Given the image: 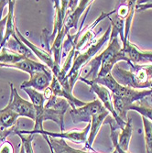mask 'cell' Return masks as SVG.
<instances>
[{
  "instance_id": "1",
  "label": "cell",
  "mask_w": 152,
  "mask_h": 153,
  "mask_svg": "<svg viewBox=\"0 0 152 153\" xmlns=\"http://www.w3.org/2000/svg\"><path fill=\"white\" fill-rule=\"evenodd\" d=\"M125 61L126 57L122 51V44H120L118 38L109 39V43L106 49L89 62L90 71L84 78L93 81L96 78H103L110 74L113 68L118 62Z\"/></svg>"
},
{
  "instance_id": "2",
  "label": "cell",
  "mask_w": 152,
  "mask_h": 153,
  "mask_svg": "<svg viewBox=\"0 0 152 153\" xmlns=\"http://www.w3.org/2000/svg\"><path fill=\"white\" fill-rule=\"evenodd\" d=\"M130 70L127 71L116 65L111 72L112 76L121 85L136 90L151 89L152 64L128 63Z\"/></svg>"
},
{
  "instance_id": "3",
  "label": "cell",
  "mask_w": 152,
  "mask_h": 153,
  "mask_svg": "<svg viewBox=\"0 0 152 153\" xmlns=\"http://www.w3.org/2000/svg\"><path fill=\"white\" fill-rule=\"evenodd\" d=\"M110 34H111V26L108 27V29L106 30V31L104 33V35L101 38L95 39L94 42L90 47H88L85 51L74 54L72 68L66 77L72 89H73V86L75 85L76 81L80 78L82 68L87 63H89L96 56V54H97L98 51L102 49V47L107 42V41H109Z\"/></svg>"
},
{
  "instance_id": "4",
  "label": "cell",
  "mask_w": 152,
  "mask_h": 153,
  "mask_svg": "<svg viewBox=\"0 0 152 153\" xmlns=\"http://www.w3.org/2000/svg\"><path fill=\"white\" fill-rule=\"evenodd\" d=\"M70 106L69 102L63 98H57L49 107L44 106L42 112L36 115L33 130H43V122L50 120L58 125L61 132L64 131V116Z\"/></svg>"
},
{
  "instance_id": "5",
  "label": "cell",
  "mask_w": 152,
  "mask_h": 153,
  "mask_svg": "<svg viewBox=\"0 0 152 153\" xmlns=\"http://www.w3.org/2000/svg\"><path fill=\"white\" fill-rule=\"evenodd\" d=\"M91 105V128L88 136L87 143L85 146V150H92L94 151L93 149V144L97 136L102 125L105 123L106 117L109 116V111L102 105V103L98 100H93L90 102Z\"/></svg>"
},
{
  "instance_id": "6",
  "label": "cell",
  "mask_w": 152,
  "mask_h": 153,
  "mask_svg": "<svg viewBox=\"0 0 152 153\" xmlns=\"http://www.w3.org/2000/svg\"><path fill=\"white\" fill-rule=\"evenodd\" d=\"M82 82H84L85 83H86L87 85H89L90 89L92 92H93L96 95L98 96V100L102 103V105L109 111V113L112 115V117L116 120V122L118 124V126L120 127L121 129L124 128V127L126 126L127 121H124L123 119H121L118 115L116 114V110L114 108V104H113V98H112V94L108 90V88H106L105 86L99 85V83H96L93 81L85 79L84 77L80 76L79 78Z\"/></svg>"
},
{
  "instance_id": "7",
  "label": "cell",
  "mask_w": 152,
  "mask_h": 153,
  "mask_svg": "<svg viewBox=\"0 0 152 153\" xmlns=\"http://www.w3.org/2000/svg\"><path fill=\"white\" fill-rule=\"evenodd\" d=\"M91 128V124L88 123L87 126L82 129V130H71V131H62V132H50L46 130H19L21 134H40V135H45L51 137H56V138H62V140H71L77 144H84L85 146L87 143L88 136Z\"/></svg>"
},
{
  "instance_id": "8",
  "label": "cell",
  "mask_w": 152,
  "mask_h": 153,
  "mask_svg": "<svg viewBox=\"0 0 152 153\" xmlns=\"http://www.w3.org/2000/svg\"><path fill=\"white\" fill-rule=\"evenodd\" d=\"M93 1L90 0H81V1H69L66 17L63 23V29L69 34L71 29H78V23L81 16L84 14L87 8H89Z\"/></svg>"
},
{
  "instance_id": "9",
  "label": "cell",
  "mask_w": 152,
  "mask_h": 153,
  "mask_svg": "<svg viewBox=\"0 0 152 153\" xmlns=\"http://www.w3.org/2000/svg\"><path fill=\"white\" fill-rule=\"evenodd\" d=\"M7 106L13 110L14 112H16L19 117H25L35 120L36 112L33 105L31 102L22 98L18 93V90L14 87L13 83H10V97Z\"/></svg>"
},
{
  "instance_id": "10",
  "label": "cell",
  "mask_w": 152,
  "mask_h": 153,
  "mask_svg": "<svg viewBox=\"0 0 152 153\" xmlns=\"http://www.w3.org/2000/svg\"><path fill=\"white\" fill-rule=\"evenodd\" d=\"M16 33H17V36L19 38V39L22 41V42L26 46L29 47V49L33 52V54H35L36 56L43 62V64H45L50 69V70L51 71V73H52V74L55 77H57L61 73V68L62 67H61L60 64L55 62V61L53 60L51 52H49V51H45L44 49L39 48L36 45H34L32 42H30V41L27 39L25 36H23L20 33L18 27H17V30H16Z\"/></svg>"
},
{
  "instance_id": "11",
  "label": "cell",
  "mask_w": 152,
  "mask_h": 153,
  "mask_svg": "<svg viewBox=\"0 0 152 153\" xmlns=\"http://www.w3.org/2000/svg\"><path fill=\"white\" fill-rule=\"evenodd\" d=\"M122 51L128 63H152V51H143L136 44L132 43L130 40L122 43Z\"/></svg>"
},
{
  "instance_id": "12",
  "label": "cell",
  "mask_w": 152,
  "mask_h": 153,
  "mask_svg": "<svg viewBox=\"0 0 152 153\" xmlns=\"http://www.w3.org/2000/svg\"><path fill=\"white\" fill-rule=\"evenodd\" d=\"M53 74L50 70L40 71L33 74L30 76L27 81H24L20 85V89L24 88H32L39 92L44 91L50 85Z\"/></svg>"
},
{
  "instance_id": "13",
  "label": "cell",
  "mask_w": 152,
  "mask_h": 153,
  "mask_svg": "<svg viewBox=\"0 0 152 153\" xmlns=\"http://www.w3.org/2000/svg\"><path fill=\"white\" fill-rule=\"evenodd\" d=\"M50 87L51 88L54 96L56 97H61V98H63L65 100H67L70 104L72 109L76 108V107H82L86 105V102L81 101L76 97H74V95L73 94V92H70L66 89H64L62 85L60 83V82L57 80V78L53 75L52 81L50 82Z\"/></svg>"
},
{
  "instance_id": "14",
  "label": "cell",
  "mask_w": 152,
  "mask_h": 153,
  "mask_svg": "<svg viewBox=\"0 0 152 153\" xmlns=\"http://www.w3.org/2000/svg\"><path fill=\"white\" fill-rule=\"evenodd\" d=\"M0 67H7V68H13V69H18L24 73L29 74L30 76L33 74L40 71H46L50 70V69L43 63L33 61L31 59L24 58L23 60L13 63V64H5V63H0Z\"/></svg>"
},
{
  "instance_id": "15",
  "label": "cell",
  "mask_w": 152,
  "mask_h": 153,
  "mask_svg": "<svg viewBox=\"0 0 152 153\" xmlns=\"http://www.w3.org/2000/svg\"><path fill=\"white\" fill-rule=\"evenodd\" d=\"M53 2L55 7V17H54L53 30L50 33V40L54 39L57 33L63 27V23H64V19L68 9V5H69V1H67V0H63V1L56 0V1Z\"/></svg>"
},
{
  "instance_id": "16",
  "label": "cell",
  "mask_w": 152,
  "mask_h": 153,
  "mask_svg": "<svg viewBox=\"0 0 152 153\" xmlns=\"http://www.w3.org/2000/svg\"><path fill=\"white\" fill-rule=\"evenodd\" d=\"M16 1L14 0H10L8 2V11H7V26H6V30L5 35L3 38L2 43L0 44V51L3 49L7 42V40L12 38L13 36L16 35V30H17V25L15 23V16H14V7H15Z\"/></svg>"
},
{
  "instance_id": "17",
  "label": "cell",
  "mask_w": 152,
  "mask_h": 153,
  "mask_svg": "<svg viewBox=\"0 0 152 153\" xmlns=\"http://www.w3.org/2000/svg\"><path fill=\"white\" fill-rule=\"evenodd\" d=\"M5 48L27 59H31V57L33 56V52L19 39V38L17 36V33L15 36H13L7 40V42L5 45Z\"/></svg>"
},
{
  "instance_id": "18",
  "label": "cell",
  "mask_w": 152,
  "mask_h": 153,
  "mask_svg": "<svg viewBox=\"0 0 152 153\" xmlns=\"http://www.w3.org/2000/svg\"><path fill=\"white\" fill-rule=\"evenodd\" d=\"M19 116L7 106L0 110V129L6 130L17 127Z\"/></svg>"
},
{
  "instance_id": "19",
  "label": "cell",
  "mask_w": 152,
  "mask_h": 153,
  "mask_svg": "<svg viewBox=\"0 0 152 153\" xmlns=\"http://www.w3.org/2000/svg\"><path fill=\"white\" fill-rule=\"evenodd\" d=\"M67 32L65 31V30L62 29L57 33L56 37L53 39L52 45L50 46V52L52 54L53 60L55 61V62L61 64V61L62 58V50H63V42L65 37L67 36Z\"/></svg>"
},
{
  "instance_id": "20",
  "label": "cell",
  "mask_w": 152,
  "mask_h": 153,
  "mask_svg": "<svg viewBox=\"0 0 152 153\" xmlns=\"http://www.w3.org/2000/svg\"><path fill=\"white\" fill-rule=\"evenodd\" d=\"M45 140L47 141V144L50 148L52 149L54 153H74L73 151V148L69 146L66 141L62 138H56L51 137L45 135H42Z\"/></svg>"
},
{
  "instance_id": "21",
  "label": "cell",
  "mask_w": 152,
  "mask_h": 153,
  "mask_svg": "<svg viewBox=\"0 0 152 153\" xmlns=\"http://www.w3.org/2000/svg\"><path fill=\"white\" fill-rule=\"evenodd\" d=\"M132 133H133L132 119L128 118L126 126L124 127L123 129H121V133L118 136V146L124 151H128Z\"/></svg>"
},
{
  "instance_id": "22",
  "label": "cell",
  "mask_w": 152,
  "mask_h": 153,
  "mask_svg": "<svg viewBox=\"0 0 152 153\" xmlns=\"http://www.w3.org/2000/svg\"><path fill=\"white\" fill-rule=\"evenodd\" d=\"M22 90H24L27 94V95H29L30 99L31 101V104L33 105V106L35 108L36 115L40 112H42L44 109L45 102H46L44 96H43V94L35 90V89H32V88H24Z\"/></svg>"
},
{
  "instance_id": "23",
  "label": "cell",
  "mask_w": 152,
  "mask_h": 153,
  "mask_svg": "<svg viewBox=\"0 0 152 153\" xmlns=\"http://www.w3.org/2000/svg\"><path fill=\"white\" fill-rule=\"evenodd\" d=\"M130 110L136 111V112L140 114L143 117H146L147 119L152 122V105L149 104L147 98L134 103L129 107V111Z\"/></svg>"
},
{
  "instance_id": "24",
  "label": "cell",
  "mask_w": 152,
  "mask_h": 153,
  "mask_svg": "<svg viewBox=\"0 0 152 153\" xmlns=\"http://www.w3.org/2000/svg\"><path fill=\"white\" fill-rule=\"evenodd\" d=\"M25 57L21 56V55L15 53L11 51L10 50L7 48H3L0 51V63H5V64H13L16 63L21 60H23Z\"/></svg>"
},
{
  "instance_id": "25",
  "label": "cell",
  "mask_w": 152,
  "mask_h": 153,
  "mask_svg": "<svg viewBox=\"0 0 152 153\" xmlns=\"http://www.w3.org/2000/svg\"><path fill=\"white\" fill-rule=\"evenodd\" d=\"M143 126H144V138L146 153H152V122L142 117Z\"/></svg>"
},
{
  "instance_id": "26",
  "label": "cell",
  "mask_w": 152,
  "mask_h": 153,
  "mask_svg": "<svg viewBox=\"0 0 152 153\" xmlns=\"http://www.w3.org/2000/svg\"><path fill=\"white\" fill-rule=\"evenodd\" d=\"M118 131L119 130L117 129H114L112 128H110V138H111L113 146L115 148V152L113 153H130L129 151H124L118 146V136H119Z\"/></svg>"
},
{
  "instance_id": "27",
  "label": "cell",
  "mask_w": 152,
  "mask_h": 153,
  "mask_svg": "<svg viewBox=\"0 0 152 153\" xmlns=\"http://www.w3.org/2000/svg\"><path fill=\"white\" fill-rule=\"evenodd\" d=\"M17 127H14L12 128L9 129H6V130H1L0 129V144H2L3 142H5L7 140V137L10 135H16L17 134Z\"/></svg>"
},
{
  "instance_id": "28",
  "label": "cell",
  "mask_w": 152,
  "mask_h": 153,
  "mask_svg": "<svg viewBox=\"0 0 152 153\" xmlns=\"http://www.w3.org/2000/svg\"><path fill=\"white\" fill-rule=\"evenodd\" d=\"M15 149L11 142L6 140L2 144H0V153H14Z\"/></svg>"
},
{
  "instance_id": "29",
  "label": "cell",
  "mask_w": 152,
  "mask_h": 153,
  "mask_svg": "<svg viewBox=\"0 0 152 153\" xmlns=\"http://www.w3.org/2000/svg\"><path fill=\"white\" fill-rule=\"evenodd\" d=\"M7 16L5 18H3L1 20H0V44L2 43L3 38H4V35H5L6 26H7Z\"/></svg>"
},
{
  "instance_id": "30",
  "label": "cell",
  "mask_w": 152,
  "mask_h": 153,
  "mask_svg": "<svg viewBox=\"0 0 152 153\" xmlns=\"http://www.w3.org/2000/svg\"><path fill=\"white\" fill-rule=\"evenodd\" d=\"M136 9H137L139 11H144V10H148V9H152V2L139 3V1H137L136 6Z\"/></svg>"
},
{
  "instance_id": "31",
  "label": "cell",
  "mask_w": 152,
  "mask_h": 153,
  "mask_svg": "<svg viewBox=\"0 0 152 153\" xmlns=\"http://www.w3.org/2000/svg\"><path fill=\"white\" fill-rule=\"evenodd\" d=\"M8 2L9 1H7V0H0V20L2 19V14H3V8L7 6V5H8Z\"/></svg>"
},
{
  "instance_id": "32",
  "label": "cell",
  "mask_w": 152,
  "mask_h": 153,
  "mask_svg": "<svg viewBox=\"0 0 152 153\" xmlns=\"http://www.w3.org/2000/svg\"><path fill=\"white\" fill-rule=\"evenodd\" d=\"M73 151L74 152V153H99V152H97V151H92V150H81V149H73Z\"/></svg>"
},
{
  "instance_id": "33",
  "label": "cell",
  "mask_w": 152,
  "mask_h": 153,
  "mask_svg": "<svg viewBox=\"0 0 152 153\" xmlns=\"http://www.w3.org/2000/svg\"><path fill=\"white\" fill-rule=\"evenodd\" d=\"M19 153H25V149H24V147L22 145L20 146V151H19Z\"/></svg>"
},
{
  "instance_id": "34",
  "label": "cell",
  "mask_w": 152,
  "mask_h": 153,
  "mask_svg": "<svg viewBox=\"0 0 152 153\" xmlns=\"http://www.w3.org/2000/svg\"><path fill=\"white\" fill-rule=\"evenodd\" d=\"M151 89H152V88H151ZM148 97H150V101L152 102V94H150V95H149Z\"/></svg>"
},
{
  "instance_id": "35",
  "label": "cell",
  "mask_w": 152,
  "mask_h": 153,
  "mask_svg": "<svg viewBox=\"0 0 152 153\" xmlns=\"http://www.w3.org/2000/svg\"><path fill=\"white\" fill-rule=\"evenodd\" d=\"M50 152H51V153H54V152H53V150H52V149H51V148H50Z\"/></svg>"
},
{
  "instance_id": "36",
  "label": "cell",
  "mask_w": 152,
  "mask_h": 153,
  "mask_svg": "<svg viewBox=\"0 0 152 153\" xmlns=\"http://www.w3.org/2000/svg\"><path fill=\"white\" fill-rule=\"evenodd\" d=\"M151 88H152V85H151Z\"/></svg>"
}]
</instances>
